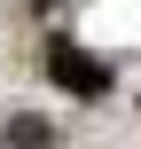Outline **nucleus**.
<instances>
[{"mask_svg":"<svg viewBox=\"0 0 141 149\" xmlns=\"http://www.w3.org/2000/svg\"><path fill=\"white\" fill-rule=\"evenodd\" d=\"M0 149H55V126H47L39 110H16V118L0 126Z\"/></svg>","mask_w":141,"mask_h":149,"instance_id":"nucleus-2","label":"nucleus"},{"mask_svg":"<svg viewBox=\"0 0 141 149\" xmlns=\"http://www.w3.org/2000/svg\"><path fill=\"white\" fill-rule=\"evenodd\" d=\"M39 63H47V79H55L63 94H78V102L110 94V63H102V55H86L78 39H47V55H39Z\"/></svg>","mask_w":141,"mask_h":149,"instance_id":"nucleus-1","label":"nucleus"}]
</instances>
